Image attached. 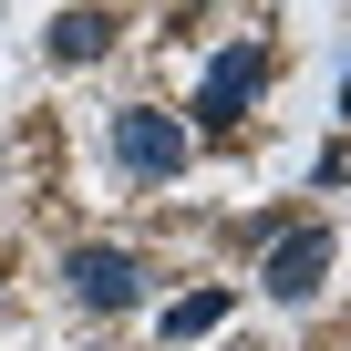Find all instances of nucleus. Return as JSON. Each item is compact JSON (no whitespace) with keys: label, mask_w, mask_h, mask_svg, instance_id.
Instances as JSON below:
<instances>
[{"label":"nucleus","mask_w":351,"mask_h":351,"mask_svg":"<svg viewBox=\"0 0 351 351\" xmlns=\"http://www.w3.org/2000/svg\"><path fill=\"white\" fill-rule=\"evenodd\" d=\"M258 83H269V52H258V42H228V52L197 73V104H186V114H197V134H217V145H228V134L248 124Z\"/></svg>","instance_id":"f257e3e1"},{"label":"nucleus","mask_w":351,"mask_h":351,"mask_svg":"<svg viewBox=\"0 0 351 351\" xmlns=\"http://www.w3.org/2000/svg\"><path fill=\"white\" fill-rule=\"evenodd\" d=\"M186 155H197V134L176 124V114H155V104H114V165H124V176L165 186V176H186Z\"/></svg>","instance_id":"f03ea898"},{"label":"nucleus","mask_w":351,"mask_h":351,"mask_svg":"<svg viewBox=\"0 0 351 351\" xmlns=\"http://www.w3.org/2000/svg\"><path fill=\"white\" fill-rule=\"evenodd\" d=\"M320 279H330V228H279L258 258V289L300 310V300H320Z\"/></svg>","instance_id":"7ed1b4c3"},{"label":"nucleus","mask_w":351,"mask_h":351,"mask_svg":"<svg viewBox=\"0 0 351 351\" xmlns=\"http://www.w3.org/2000/svg\"><path fill=\"white\" fill-rule=\"evenodd\" d=\"M62 289H73L83 310H134V300H145V258H134V248H73V258H62Z\"/></svg>","instance_id":"20e7f679"},{"label":"nucleus","mask_w":351,"mask_h":351,"mask_svg":"<svg viewBox=\"0 0 351 351\" xmlns=\"http://www.w3.org/2000/svg\"><path fill=\"white\" fill-rule=\"evenodd\" d=\"M217 320H228V279H207V289H186V300H165L155 341H165V351H186V341H207Z\"/></svg>","instance_id":"39448f33"},{"label":"nucleus","mask_w":351,"mask_h":351,"mask_svg":"<svg viewBox=\"0 0 351 351\" xmlns=\"http://www.w3.org/2000/svg\"><path fill=\"white\" fill-rule=\"evenodd\" d=\"M114 52V11H62L52 21V62H104Z\"/></svg>","instance_id":"423d86ee"},{"label":"nucleus","mask_w":351,"mask_h":351,"mask_svg":"<svg viewBox=\"0 0 351 351\" xmlns=\"http://www.w3.org/2000/svg\"><path fill=\"white\" fill-rule=\"evenodd\" d=\"M310 176H320V186H351V145H320V165H310Z\"/></svg>","instance_id":"0eeeda50"},{"label":"nucleus","mask_w":351,"mask_h":351,"mask_svg":"<svg viewBox=\"0 0 351 351\" xmlns=\"http://www.w3.org/2000/svg\"><path fill=\"white\" fill-rule=\"evenodd\" d=\"M341 104H351V62H341Z\"/></svg>","instance_id":"6e6552de"}]
</instances>
